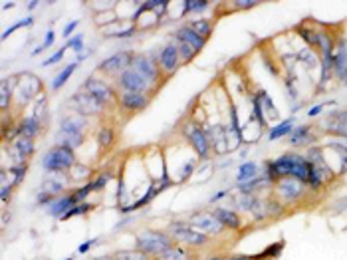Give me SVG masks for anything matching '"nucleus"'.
Here are the masks:
<instances>
[{
	"label": "nucleus",
	"instance_id": "42",
	"mask_svg": "<svg viewBox=\"0 0 347 260\" xmlns=\"http://www.w3.org/2000/svg\"><path fill=\"white\" fill-rule=\"evenodd\" d=\"M95 242H97V238H93V240H86V242H84V244H82V246L78 248V252H80V254L88 252V250H90L92 246H95Z\"/></svg>",
	"mask_w": 347,
	"mask_h": 260
},
{
	"label": "nucleus",
	"instance_id": "15",
	"mask_svg": "<svg viewBox=\"0 0 347 260\" xmlns=\"http://www.w3.org/2000/svg\"><path fill=\"white\" fill-rule=\"evenodd\" d=\"M175 38H177V42H183V44H188L190 48H195L197 52H201L203 50V46H205V38H201L195 30H190L188 26H183V28H179L177 32H175Z\"/></svg>",
	"mask_w": 347,
	"mask_h": 260
},
{
	"label": "nucleus",
	"instance_id": "52",
	"mask_svg": "<svg viewBox=\"0 0 347 260\" xmlns=\"http://www.w3.org/2000/svg\"><path fill=\"white\" fill-rule=\"evenodd\" d=\"M208 260H222V258H218V256H214V258H208Z\"/></svg>",
	"mask_w": 347,
	"mask_h": 260
},
{
	"label": "nucleus",
	"instance_id": "29",
	"mask_svg": "<svg viewBox=\"0 0 347 260\" xmlns=\"http://www.w3.org/2000/svg\"><path fill=\"white\" fill-rule=\"evenodd\" d=\"M307 139H310V125H300L292 135V145H303Z\"/></svg>",
	"mask_w": 347,
	"mask_h": 260
},
{
	"label": "nucleus",
	"instance_id": "11",
	"mask_svg": "<svg viewBox=\"0 0 347 260\" xmlns=\"http://www.w3.org/2000/svg\"><path fill=\"white\" fill-rule=\"evenodd\" d=\"M185 135L188 137V141L192 143V147L197 149V153L201 155V157H207L208 151H210V139H208V133L203 129V127H199V125H186L185 127Z\"/></svg>",
	"mask_w": 347,
	"mask_h": 260
},
{
	"label": "nucleus",
	"instance_id": "46",
	"mask_svg": "<svg viewBox=\"0 0 347 260\" xmlns=\"http://www.w3.org/2000/svg\"><path fill=\"white\" fill-rule=\"evenodd\" d=\"M258 2H250V0H246V2H234V6L236 8H250V6H256Z\"/></svg>",
	"mask_w": 347,
	"mask_h": 260
},
{
	"label": "nucleus",
	"instance_id": "22",
	"mask_svg": "<svg viewBox=\"0 0 347 260\" xmlns=\"http://www.w3.org/2000/svg\"><path fill=\"white\" fill-rule=\"evenodd\" d=\"M212 214L218 218V222L226 229H232V231H238L240 229V218L234 211H228V209H216L212 211Z\"/></svg>",
	"mask_w": 347,
	"mask_h": 260
},
{
	"label": "nucleus",
	"instance_id": "49",
	"mask_svg": "<svg viewBox=\"0 0 347 260\" xmlns=\"http://www.w3.org/2000/svg\"><path fill=\"white\" fill-rule=\"evenodd\" d=\"M226 260H256V258H252V256H242V254H238V256H230V258H226Z\"/></svg>",
	"mask_w": 347,
	"mask_h": 260
},
{
	"label": "nucleus",
	"instance_id": "44",
	"mask_svg": "<svg viewBox=\"0 0 347 260\" xmlns=\"http://www.w3.org/2000/svg\"><path fill=\"white\" fill-rule=\"evenodd\" d=\"M322 109H324V105H314V107L307 112V118H316V116H320V114H322Z\"/></svg>",
	"mask_w": 347,
	"mask_h": 260
},
{
	"label": "nucleus",
	"instance_id": "41",
	"mask_svg": "<svg viewBox=\"0 0 347 260\" xmlns=\"http://www.w3.org/2000/svg\"><path fill=\"white\" fill-rule=\"evenodd\" d=\"M282 248H284V242H276V246H272V248H266V250L262 252V256H278Z\"/></svg>",
	"mask_w": 347,
	"mask_h": 260
},
{
	"label": "nucleus",
	"instance_id": "40",
	"mask_svg": "<svg viewBox=\"0 0 347 260\" xmlns=\"http://www.w3.org/2000/svg\"><path fill=\"white\" fill-rule=\"evenodd\" d=\"M107 181H109V173H103V175H99L95 181H92L93 183V191H99L103 189L105 185H107Z\"/></svg>",
	"mask_w": 347,
	"mask_h": 260
},
{
	"label": "nucleus",
	"instance_id": "36",
	"mask_svg": "<svg viewBox=\"0 0 347 260\" xmlns=\"http://www.w3.org/2000/svg\"><path fill=\"white\" fill-rule=\"evenodd\" d=\"M8 101H10V90H8V84L2 82V86H0V105H2V109L8 107Z\"/></svg>",
	"mask_w": 347,
	"mask_h": 260
},
{
	"label": "nucleus",
	"instance_id": "21",
	"mask_svg": "<svg viewBox=\"0 0 347 260\" xmlns=\"http://www.w3.org/2000/svg\"><path fill=\"white\" fill-rule=\"evenodd\" d=\"M18 133H20L22 137L34 139V137L40 133V119H38V116H28V118H24L22 123L18 125Z\"/></svg>",
	"mask_w": 347,
	"mask_h": 260
},
{
	"label": "nucleus",
	"instance_id": "38",
	"mask_svg": "<svg viewBox=\"0 0 347 260\" xmlns=\"http://www.w3.org/2000/svg\"><path fill=\"white\" fill-rule=\"evenodd\" d=\"M66 48H73L75 52H82V50H84V36H82V34L71 36L68 40V44H66Z\"/></svg>",
	"mask_w": 347,
	"mask_h": 260
},
{
	"label": "nucleus",
	"instance_id": "30",
	"mask_svg": "<svg viewBox=\"0 0 347 260\" xmlns=\"http://www.w3.org/2000/svg\"><path fill=\"white\" fill-rule=\"evenodd\" d=\"M208 8V2L205 0H186L185 2V14L188 12H205Z\"/></svg>",
	"mask_w": 347,
	"mask_h": 260
},
{
	"label": "nucleus",
	"instance_id": "27",
	"mask_svg": "<svg viewBox=\"0 0 347 260\" xmlns=\"http://www.w3.org/2000/svg\"><path fill=\"white\" fill-rule=\"evenodd\" d=\"M161 260H186L188 258V254H186L185 248H179V246H171L167 252H163L161 256H159Z\"/></svg>",
	"mask_w": 347,
	"mask_h": 260
},
{
	"label": "nucleus",
	"instance_id": "16",
	"mask_svg": "<svg viewBox=\"0 0 347 260\" xmlns=\"http://www.w3.org/2000/svg\"><path fill=\"white\" fill-rule=\"evenodd\" d=\"M119 101H121V107L127 112H141L149 105V97L145 94H123Z\"/></svg>",
	"mask_w": 347,
	"mask_h": 260
},
{
	"label": "nucleus",
	"instance_id": "34",
	"mask_svg": "<svg viewBox=\"0 0 347 260\" xmlns=\"http://www.w3.org/2000/svg\"><path fill=\"white\" fill-rule=\"evenodd\" d=\"M117 260H147V254L141 252V250H135V252H117L115 254Z\"/></svg>",
	"mask_w": 347,
	"mask_h": 260
},
{
	"label": "nucleus",
	"instance_id": "25",
	"mask_svg": "<svg viewBox=\"0 0 347 260\" xmlns=\"http://www.w3.org/2000/svg\"><path fill=\"white\" fill-rule=\"evenodd\" d=\"M78 64H80V62H71V64H68L64 70L56 76V80H54V84H52V90H54V92H58V90H60V88H62V86L68 82L69 76H71V73H73V70L78 68Z\"/></svg>",
	"mask_w": 347,
	"mask_h": 260
},
{
	"label": "nucleus",
	"instance_id": "28",
	"mask_svg": "<svg viewBox=\"0 0 347 260\" xmlns=\"http://www.w3.org/2000/svg\"><path fill=\"white\" fill-rule=\"evenodd\" d=\"M97 141H99V145H101L103 149H109V147L113 145V129H109V127L99 129V133H97Z\"/></svg>",
	"mask_w": 347,
	"mask_h": 260
},
{
	"label": "nucleus",
	"instance_id": "23",
	"mask_svg": "<svg viewBox=\"0 0 347 260\" xmlns=\"http://www.w3.org/2000/svg\"><path fill=\"white\" fill-rule=\"evenodd\" d=\"M292 127H294V118H288L286 121L278 123L276 127L268 133V141H276V139H280V137H284V135L292 133Z\"/></svg>",
	"mask_w": 347,
	"mask_h": 260
},
{
	"label": "nucleus",
	"instance_id": "39",
	"mask_svg": "<svg viewBox=\"0 0 347 260\" xmlns=\"http://www.w3.org/2000/svg\"><path fill=\"white\" fill-rule=\"evenodd\" d=\"M66 50H68L66 46L62 48V50H58V52H56L54 56H50L46 62H44V66H52V64H56V62H60V60H62V58L66 56Z\"/></svg>",
	"mask_w": 347,
	"mask_h": 260
},
{
	"label": "nucleus",
	"instance_id": "47",
	"mask_svg": "<svg viewBox=\"0 0 347 260\" xmlns=\"http://www.w3.org/2000/svg\"><path fill=\"white\" fill-rule=\"evenodd\" d=\"M8 195H10V187H8V185H2V201H4V203L8 201Z\"/></svg>",
	"mask_w": 347,
	"mask_h": 260
},
{
	"label": "nucleus",
	"instance_id": "26",
	"mask_svg": "<svg viewBox=\"0 0 347 260\" xmlns=\"http://www.w3.org/2000/svg\"><path fill=\"white\" fill-rule=\"evenodd\" d=\"M186 26H188L190 30H195V32H197L201 38H205V40L212 34V24L208 22V20H201V18H199V20H190Z\"/></svg>",
	"mask_w": 347,
	"mask_h": 260
},
{
	"label": "nucleus",
	"instance_id": "43",
	"mask_svg": "<svg viewBox=\"0 0 347 260\" xmlns=\"http://www.w3.org/2000/svg\"><path fill=\"white\" fill-rule=\"evenodd\" d=\"M78 20H71V22L68 24V26H66V28H64V36H69V34H71V32H73V30H75V28H78Z\"/></svg>",
	"mask_w": 347,
	"mask_h": 260
},
{
	"label": "nucleus",
	"instance_id": "20",
	"mask_svg": "<svg viewBox=\"0 0 347 260\" xmlns=\"http://www.w3.org/2000/svg\"><path fill=\"white\" fill-rule=\"evenodd\" d=\"M34 153V141L32 139H28V137H18L16 141H14V145H12V155L20 161V163H24V159L26 157H30Z\"/></svg>",
	"mask_w": 347,
	"mask_h": 260
},
{
	"label": "nucleus",
	"instance_id": "32",
	"mask_svg": "<svg viewBox=\"0 0 347 260\" xmlns=\"http://www.w3.org/2000/svg\"><path fill=\"white\" fill-rule=\"evenodd\" d=\"M177 46H179V54H181V60H183V62H188V60H192V58L197 56V50L190 48L188 44L177 42Z\"/></svg>",
	"mask_w": 347,
	"mask_h": 260
},
{
	"label": "nucleus",
	"instance_id": "54",
	"mask_svg": "<svg viewBox=\"0 0 347 260\" xmlns=\"http://www.w3.org/2000/svg\"><path fill=\"white\" fill-rule=\"evenodd\" d=\"M64 260H71V258H64Z\"/></svg>",
	"mask_w": 347,
	"mask_h": 260
},
{
	"label": "nucleus",
	"instance_id": "12",
	"mask_svg": "<svg viewBox=\"0 0 347 260\" xmlns=\"http://www.w3.org/2000/svg\"><path fill=\"white\" fill-rule=\"evenodd\" d=\"M179 62H181V54H179V46L175 42H169L167 46L161 48L159 52V66L165 73H173V71L179 68Z\"/></svg>",
	"mask_w": 347,
	"mask_h": 260
},
{
	"label": "nucleus",
	"instance_id": "10",
	"mask_svg": "<svg viewBox=\"0 0 347 260\" xmlns=\"http://www.w3.org/2000/svg\"><path fill=\"white\" fill-rule=\"evenodd\" d=\"M71 101H73V107L78 109V114H82V116H93V114H99V112H101V107H103V103H101L97 97H93L90 92H86V90H82L80 94L73 95V97H71Z\"/></svg>",
	"mask_w": 347,
	"mask_h": 260
},
{
	"label": "nucleus",
	"instance_id": "1",
	"mask_svg": "<svg viewBox=\"0 0 347 260\" xmlns=\"http://www.w3.org/2000/svg\"><path fill=\"white\" fill-rule=\"evenodd\" d=\"M266 165H268L266 171H270V179L294 177L301 183H307L310 169H312V163L307 159H303L300 155H294V153H284L282 157H278L276 161H270Z\"/></svg>",
	"mask_w": 347,
	"mask_h": 260
},
{
	"label": "nucleus",
	"instance_id": "9",
	"mask_svg": "<svg viewBox=\"0 0 347 260\" xmlns=\"http://www.w3.org/2000/svg\"><path fill=\"white\" fill-rule=\"evenodd\" d=\"M131 68L135 71H139L149 84H153L157 78H159V68H157V62H155V56H145V54H137L131 62Z\"/></svg>",
	"mask_w": 347,
	"mask_h": 260
},
{
	"label": "nucleus",
	"instance_id": "50",
	"mask_svg": "<svg viewBox=\"0 0 347 260\" xmlns=\"http://www.w3.org/2000/svg\"><path fill=\"white\" fill-rule=\"evenodd\" d=\"M224 195H226V191H220V193H216V195L212 197V201H218V199H222Z\"/></svg>",
	"mask_w": 347,
	"mask_h": 260
},
{
	"label": "nucleus",
	"instance_id": "37",
	"mask_svg": "<svg viewBox=\"0 0 347 260\" xmlns=\"http://www.w3.org/2000/svg\"><path fill=\"white\" fill-rule=\"evenodd\" d=\"M54 40H56V38H54V30H48L46 40L42 42V46H38V48H36V50H34V52H32V56H38V54H40L42 50H46V48H50V46H52V44H54Z\"/></svg>",
	"mask_w": 347,
	"mask_h": 260
},
{
	"label": "nucleus",
	"instance_id": "31",
	"mask_svg": "<svg viewBox=\"0 0 347 260\" xmlns=\"http://www.w3.org/2000/svg\"><path fill=\"white\" fill-rule=\"evenodd\" d=\"M90 209H92V205H88V203H78L75 207H71L68 213L62 216V220H68V218H71V216H78V214L88 213Z\"/></svg>",
	"mask_w": 347,
	"mask_h": 260
},
{
	"label": "nucleus",
	"instance_id": "14",
	"mask_svg": "<svg viewBox=\"0 0 347 260\" xmlns=\"http://www.w3.org/2000/svg\"><path fill=\"white\" fill-rule=\"evenodd\" d=\"M301 185L303 183L294 179V177H282L278 181V191L286 201H296V199H300L301 195Z\"/></svg>",
	"mask_w": 347,
	"mask_h": 260
},
{
	"label": "nucleus",
	"instance_id": "18",
	"mask_svg": "<svg viewBox=\"0 0 347 260\" xmlns=\"http://www.w3.org/2000/svg\"><path fill=\"white\" fill-rule=\"evenodd\" d=\"M333 70L345 82L347 80V42H339V46L333 54Z\"/></svg>",
	"mask_w": 347,
	"mask_h": 260
},
{
	"label": "nucleus",
	"instance_id": "13",
	"mask_svg": "<svg viewBox=\"0 0 347 260\" xmlns=\"http://www.w3.org/2000/svg\"><path fill=\"white\" fill-rule=\"evenodd\" d=\"M84 90H86V92H90L93 97H97L103 105H105V103H109V101H113V97H115L109 84H105V82H101V80H97V78H93V76L86 80Z\"/></svg>",
	"mask_w": 347,
	"mask_h": 260
},
{
	"label": "nucleus",
	"instance_id": "19",
	"mask_svg": "<svg viewBox=\"0 0 347 260\" xmlns=\"http://www.w3.org/2000/svg\"><path fill=\"white\" fill-rule=\"evenodd\" d=\"M66 185H68V181H66V177H64V173H62V171L48 173V177L44 179V191L50 193V195H58V193H62V191L66 189Z\"/></svg>",
	"mask_w": 347,
	"mask_h": 260
},
{
	"label": "nucleus",
	"instance_id": "6",
	"mask_svg": "<svg viewBox=\"0 0 347 260\" xmlns=\"http://www.w3.org/2000/svg\"><path fill=\"white\" fill-rule=\"evenodd\" d=\"M171 235L177 238V240L188 244V246H203L208 238L207 235L195 231L190 225H185V222H173L171 225Z\"/></svg>",
	"mask_w": 347,
	"mask_h": 260
},
{
	"label": "nucleus",
	"instance_id": "24",
	"mask_svg": "<svg viewBox=\"0 0 347 260\" xmlns=\"http://www.w3.org/2000/svg\"><path fill=\"white\" fill-rule=\"evenodd\" d=\"M258 175V165L256 163H242L238 167V175H236V181L238 183H246L250 179H254Z\"/></svg>",
	"mask_w": 347,
	"mask_h": 260
},
{
	"label": "nucleus",
	"instance_id": "53",
	"mask_svg": "<svg viewBox=\"0 0 347 260\" xmlns=\"http://www.w3.org/2000/svg\"><path fill=\"white\" fill-rule=\"evenodd\" d=\"M97 260H115V258H97Z\"/></svg>",
	"mask_w": 347,
	"mask_h": 260
},
{
	"label": "nucleus",
	"instance_id": "7",
	"mask_svg": "<svg viewBox=\"0 0 347 260\" xmlns=\"http://www.w3.org/2000/svg\"><path fill=\"white\" fill-rule=\"evenodd\" d=\"M188 225L207 237L208 235H218L222 231V225L218 222V218L212 213H195L188 218Z\"/></svg>",
	"mask_w": 347,
	"mask_h": 260
},
{
	"label": "nucleus",
	"instance_id": "4",
	"mask_svg": "<svg viewBox=\"0 0 347 260\" xmlns=\"http://www.w3.org/2000/svg\"><path fill=\"white\" fill-rule=\"evenodd\" d=\"M44 169L48 173H56V171H66L75 165V155L71 151V147H64V145H58L54 149H50L46 155H44Z\"/></svg>",
	"mask_w": 347,
	"mask_h": 260
},
{
	"label": "nucleus",
	"instance_id": "51",
	"mask_svg": "<svg viewBox=\"0 0 347 260\" xmlns=\"http://www.w3.org/2000/svg\"><path fill=\"white\" fill-rule=\"evenodd\" d=\"M38 6V2L34 0V2H28V10H32V8H36Z\"/></svg>",
	"mask_w": 347,
	"mask_h": 260
},
{
	"label": "nucleus",
	"instance_id": "45",
	"mask_svg": "<svg viewBox=\"0 0 347 260\" xmlns=\"http://www.w3.org/2000/svg\"><path fill=\"white\" fill-rule=\"evenodd\" d=\"M71 171H73L75 177H82V175H88V173H90V169H80V165H73L71 167Z\"/></svg>",
	"mask_w": 347,
	"mask_h": 260
},
{
	"label": "nucleus",
	"instance_id": "35",
	"mask_svg": "<svg viewBox=\"0 0 347 260\" xmlns=\"http://www.w3.org/2000/svg\"><path fill=\"white\" fill-rule=\"evenodd\" d=\"M24 173H26V163H18V165L12 167V179H14L12 185H18V183L22 181Z\"/></svg>",
	"mask_w": 347,
	"mask_h": 260
},
{
	"label": "nucleus",
	"instance_id": "33",
	"mask_svg": "<svg viewBox=\"0 0 347 260\" xmlns=\"http://www.w3.org/2000/svg\"><path fill=\"white\" fill-rule=\"evenodd\" d=\"M32 24H34V20H32V16H30V18H24V20H20V22L12 24V26H10L8 30H4V34H2V38L6 40V38H8L10 34H14L16 30H20V28H26V26H32Z\"/></svg>",
	"mask_w": 347,
	"mask_h": 260
},
{
	"label": "nucleus",
	"instance_id": "48",
	"mask_svg": "<svg viewBox=\"0 0 347 260\" xmlns=\"http://www.w3.org/2000/svg\"><path fill=\"white\" fill-rule=\"evenodd\" d=\"M192 169H195V163H186V167L183 169V179H185L186 175H190V173H192Z\"/></svg>",
	"mask_w": 347,
	"mask_h": 260
},
{
	"label": "nucleus",
	"instance_id": "5",
	"mask_svg": "<svg viewBox=\"0 0 347 260\" xmlns=\"http://www.w3.org/2000/svg\"><path fill=\"white\" fill-rule=\"evenodd\" d=\"M117 82H119V88L123 90V94H145L149 90V86H151L133 68H127L125 71H121L119 78H117Z\"/></svg>",
	"mask_w": 347,
	"mask_h": 260
},
{
	"label": "nucleus",
	"instance_id": "17",
	"mask_svg": "<svg viewBox=\"0 0 347 260\" xmlns=\"http://www.w3.org/2000/svg\"><path fill=\"white\" fill-rule=\"evenodd\" d=\"M78 205V199H75V193H71V195H66V197H60V199H56L52 205H50V214L52 216H64V214L68 213L71 207H75Z\"/></svg>",
	"mask_w": 347,
	"mask_h": 260
},
{
	"label": "nucleus",
	"instance_id": "2",
	"mask_svg": "<svg viewBox=\"0 0 347 260\" xmlns=\"http://www.w3.org/2000/svg\"><path fill=\"white\" fill-rule=\"evenodd\" d=\"M173 246V240L165 233H157V231H145L137 237V250L145 252V254H153V256H161L163 252H167Z\"/></svg>",
	"mask_w": 347,
	"mask_h": 260
},
{
	"label": "nucleus",
	"instance_id": "8",
	"mask_svg": "<svg viewBox=\"0 0 347 260\" xmlns=\"http://www.w3.org/2000/svg\"><path fill=\"white\" fill-rule=\"evenodd\" d=\"M133 58H135V56H133L131 52H117L113 56L105 58V60L97 66V70L103 71V73H121V71H125L127 68H131Z\"/></svg>",
	"mask_w": 347,
	"mask_h": 260
},
{
	"label": "nucleus",
	"instance_id": "3",
	"mask_svg": "<svg viewBox=\"0 0 347 260\" xmlns=\"http://www.w3.org/2000/svg\"><path fill=\"white\" fill-rule=\"evenodd\" d=\"M84 129H86V119L84 118H66L60 123V143L64 147H78L84 141Z\"/></svg>",
	"mask_w": 347,
	"mask_h": 260
}]
</instances>
